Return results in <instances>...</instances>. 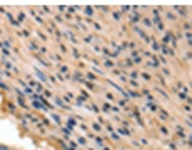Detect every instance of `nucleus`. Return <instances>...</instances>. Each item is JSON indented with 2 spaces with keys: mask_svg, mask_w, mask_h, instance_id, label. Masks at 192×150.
Returning <instances> with one entry per match:
<instances>
[{
  "mask_svg": "<svg viewBox=\"0 0 192 150\" xmlns=\"http://www.w3.org/2000/svg\"><path fill=\"white\" fill-rule=\"evenodd\" d=\"M0 150H7V147L5 145H0Z\"/></svg>",
  "mask_w": 192,
  "mask_h": 150,
  "instance_id": "obj_1",
  "label": "nucleus"
},
{
  "mask_svg": "<svg viewBox=\"0 0 192 150\" xmlns=\"http://www.w3.org/2000/svg\"><path fill=\"white\" fill-rule=\"evenodd\" d=\"M7 150H10V148H7Z\"/></svg>",
  "mask_w": 192,
  "mask_h": 150,
  "instance_id": "obj_2",
  "label": "nucleus"
}]
</instances>
